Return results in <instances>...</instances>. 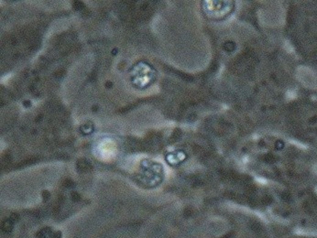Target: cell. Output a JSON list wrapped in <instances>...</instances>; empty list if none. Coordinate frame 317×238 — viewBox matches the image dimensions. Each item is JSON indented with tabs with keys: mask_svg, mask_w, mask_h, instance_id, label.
Returning <instances> with one entry per match:
<instances>
[{
	"mask_svg": "<svg viewBox=\"0 0 317 238\" xmlns=\"http://www.w3.org/2000/svg\"><path fill=\"white\" fill-rule=\"evenodd\" d=\"M76 167H77V170L81 172H85L91 169V165L86 159H79L77 161Z\"/></svg>",
	"mask_w": 317,
	"mask_h": 238,
	"instance_id": "6da1fadb",
	"label": "cell"
},
{
	"mask_svg": "<svg viewBox=\"0 0 317 238\" xmlns=\"http://www.w3.org/2000/svg\"><path fill=\"white\" fill-rule=\"evenodd\" d=\"M12 228V223H11V221L10 220H8L6 221L3 225H2V229L5 231V232H9Z\"/></svg>",
	"mask_w": 317,
	"mask_h": 238,
	"instance_id": "7a4b0ae2",
	"label": "cell"
},
{
	"mask_svg": "<svg viewBox=\"0 0 317 238\" xmlns=\"http://www.w3.org/2000/svg\"><path fill=\"white\" fill-rule=\"evenodd\" d=\"M36 161V159L35 158H30L26 160H24L21 164L22 165H28V164H31V163H34Z\"/></svg>",
	"mask_w": 317,
	"mask_h": 238,
	"instance_id": "3957f363",
	"label": "cell"
},
{
	"mask_svg": "<svg viewBox=\"0 0 317 238\" xmlns=\"http://www.w3.org/2000/svg\"><path fill=\"white\" fill-rule=\"evenodd\" d=\"M83 7H84V5H83L81 2H75V3H74V9H82Z\"/></svg>",
	"mask_w": 317,
	"mask_h": 238,
	"instance_id": "277c9868",
	"label": "cell"
},
{
	"mask_svg": "<svg viewBox=\"0 0 317 238\" xmlns=\"http://www.w3.org/2000/svg\"><path fill=\"white\" fill-rule=\"evenodd\" d=\"M63 185L66 186V187H68V186H70V185H73V182H72L70 180H66L63 182Z\"/></svg>",
	"mask_w": 317,
	"mask_h": 238,
	"instance_id": "5b68a950",
	"label": "cell"
},
{
	"mask_svg": "<svg viewBox=\"0 0 317 238\" xmlns=\"http://www.w3.org/2000/svg\"><path fill=\"white\" fill-rule=\"evenodd\" d=\"M73 199L74 201H76V199L78 200V199H79V195H78L77 193H73Z\"/></svg>",
	"mask_w": 317,
	"mask_h": 238,
	"instance_id": "8992f818",
	"label": "cell"
}]
</instances>
